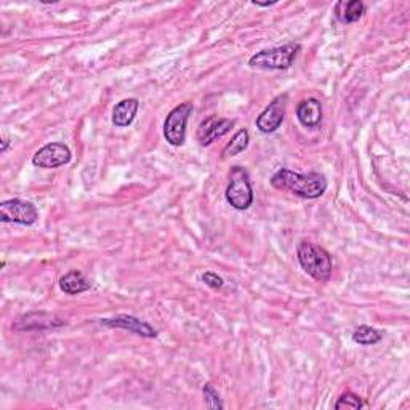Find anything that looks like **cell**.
<instances>
[{
  "label": "cell",
  "instance_id": "obj_1",
  "mask_svg": "<svg viewBox=\"0 0 410 410\" xmlns=\"http://www.w3.org/2000/svg\"><path fill=\"white\" fill-rule=\"evenodd\" d=\"M271 185L279 191H287L303 199H317L326 193L327 180L321 173H297L289 169H280L273 175Z\"/></svg>",
  "mask_w": 410,
  "mask_h": 410
},
{
  "label": "cell",
  "instance_id": "obj_2",
  "mask_svg": "<svg viewBox=\"0 0 410 410\" xmlns=\"http://www.w3.org/2000/svg\"><path fill=\"white\" fill-rule=\"evenodd\" d=\"M297 256L306 274H309L317 283H329L332 276V258L326 249L303 241L297 249Z\"/></svg>",
  "mask_w": 410,
  "mask_h": 410
},
{
  "label": "cell",
  "instance_id": "obj_3",
  "mask_svg": "<svg viewBox=\"0 0 410 410\" xmlns=\"http://www.w3.org/2000/svg\"><path fill=\"white\" fill-rule=\"evenodd\" d=\"M226 200L236 210H247L254 204V189L246 169L234 165L229 170V183L226 188Z\"/></svg>",
  "mask_w": 410,
  "mask_h": 410
},
{
  "label": "cell",
  "instance_id": "obj_4",
  "mask_svg": "<svg viewBox=\"0 0 410 410\" xmlns=\"http://www.w3.org/2000/svg\"><path fill=\"white\" fill-rule=\"evenodd\" d=\"M300 52L298 44H287L283 47L261 50L249 59V66L261 69H289Z\"/></svg>",
  "mask_w": 410,
  "mask_h": 410
},
{
  "label": "cell",
  "instance_id": "obj_5",
  "mask_svg": "<svg viewBox=\"0 0 410 410\" xmlns=\"http://www.w3.org/2000/svg\"><path fill=\"white\" fill-rule=\"evenodd\" d=\"M193 113L191 103H181L169 113L164 124V137L172 146H181L186 139V124Z\"/></svg>",
  "mask_w": 410,
  "mask_h": 410
},
{
  "label": "cell",
  "instance_id": "obj_6",
  "mask_svg": "<svg viewBox=\"0 0 410 410\" xmlns=\"http://www.w3.org/2000/svg\"><path fill=\"white\" fill-rule=\"evenodd\" d=\"M39 218V212L34 204L21 199H10L0 204V220L4 223L34 224Z\"/></svg>",
  "mask_w": 410,
  "mask_h": 410
},
{
  "label": "cell",
  "instance_id": "obj_7",
  "mask_svg": "<svg viewBox=\"0 0 410 410\" xmlns=\"http://www.w3.org/2000/svg\"><path fill=\"white\" fill-rule=\"evenodd\" d=\"M71 161V149L63 143L45 144L35 152L33 164L40 169H57Z\"/></svg>",
  "mask_w": 410,
  "mask_h": 410
},
{
  "label": "cell",
  "instance_id": "obj_8",
  "mask_svg": "<svg viewBox=\"0 0 410 410\" xmlns=\"http://www.w3.org/2000/svg\"><path fill=\"white\" fill-rule=\"evenodd\" d=\"M287 108V95H279L269 103V106L256 119V127L263 133H273L283 125Z\"/></svg>",
  "mask_w": 410,
  "mask_h": 410
},
{
  "label": "cell",
  "instance_id": "obj_9",
  "mask_svg": "<svg viewBox=\"0 0 410 410\" xmlns=\"http://www.w3.org/2000/svg\"><path fill=\"white\" fill-rule=\"evenodd\" d=\"M234 127V120L218 118V115H210L207 118L198 128V139L200 146H209L218 138L224 137L231 128Z\"/></svg>",
  "mask_w": 410,
  "mask_h": 410
},
{
  "label": "cell",
  "instance_id": "obj_10",
  "mask_svg": "<svg viewBox=\"0 0 410 410\" xmlns=\"http://www.w3.org/2000/svg\"><path fill=\"white\" fill-rule=\"evenodd\" d=\"M101 326L111 329H124L135 335L144 336V338H156L157 336V330L154 327H151L148 322L139 321L138 317L128 314H119L115 317H111V319H101Z\"/></svg>",
  "mask_w": 410,
  "mask_h": 410
},
{
  "label": "cell",
  "instance_id": "obj_11",
  "mask_svg": "<svg viewBox=\"0 0 410 410\" xmlns=\"http://www.w3.org/2000/svg\"><path fill=\"white\" fill-rule=\"evenodd\" d=\"M297 118L300 124L308 128H314L321 124L322 120V105L316 98H308L303 100L297 108Z\"/></svg>",
  "mask_w": 410,
  "mask_h": 410
},
{
  "label": "cell",
  "instance_id": "obj_12",
  "mask_svg": "<svg viewBox=\"0 0 410 410\" xmlns=\"http://www.w3.org/2000/svg\"><path fill=\"white\" fill-rule=\"evenodd\" d=\"M139 103L137 98H127L118 103L113 111V124L115 127H128L135 120Z\"/></svg>",
  "mask_w": 410,
  "mask_h": 410
},
{
  "label": "cell",
  "instance_id": "obj_13",
  "mask_svg": "<svg viewBox=\"0 0 410 410\" xmlns=\"http://www.w3.org/2000/svg\"><path fill=\"white\" fill-rule=\"evenodd\" d=\"M59 287L67 295H79L90 289V283L81 271H69L59 279Z\"/></svg>",
  "mask_w": 410,
  "mask_h": 410
},
{
  "label": "cell",
  "instance_id": "obj_14",
  "mask_svg": "<svg viewBox=\"0 0 410 410\" xmlns=\"http://www.w3.org/2000/svg\"><path fill=\"white\" fill-rule=\"evenodd\" d=\"M365 5L359 0L351 2H338L335 7V15L341 23H356L364 15Z\"/></svg>",
  "mask_w": 410,
  "mask_h": 410
},
{
  "label": "cell",
  "instance_id": "obj_15",
  "mask_svg": "<svg viewBox=\"0 0 410 410\" xmlns=\"http://www.w3.org/2000/svg\"><path fill=\"white\" fill-rule=\"evenodd\" d=\"M35 316V319L34 321H30V317L26 314V316H23L18 319L16 322V326L15 329L16 330H24L26 329L29 324H33L34 322V326L30 327V330H35V329H53V327H59V326H63V321L61 319H57V317L52 316V314H45V313H34Z\"/></svg>",
  "mask_w": 410,
  "mask_h": 410
},
{
  "label": "cell",
  "instance_id": "obj_16",
  "mask_svg": "<svg viewBox=\"0 0 410 410\" xmlns=\"http://www.w3.org/2000/svg\"><path fill=\"white\" fill-rule=\"evenodd\" d=\"M249 142H250V135L246 128H242V130H239L234 137H232L231 142L224 146L222 157L228 159V157H234L237 154H241L242 151L247 149Z\"/></svg>",
  "mask_w": 410,
  "mask_h": 410
},
{
  "label": "cell",
  "instance_id": "obj_17",
  "mask_svg": "<svg viewBox=\"0 0 410 410\" xmlns=\"http://www.w3.org/2000/svg\"><path fill=\"white\" fill-rule=\"evenodd\" d=\"M380 340H382V334L378 332L377 329L369 327V326H359L353 332L354 343H359V345H364V346L377 345Z\"/></svg>",
  "mask_w": 410,
  "mask_h": 410
},
{
  "label": "cell",
  "instance_id": "obj_18",
  "mask_svg": "<svg viewBox=\"0 0 410 410\" xmlns=\"http://www.w3.org/2000/svg\"><path fill=\"white\" fill-rule=\"evenodd\" d=\"M364 407L363 399L358 394L351 393V391H346V393L341 394L338 397V401L335 402V409H360Z\"/></svg>",
  "mask_w": 410,
  "mask_h": 410
},
{
  "label": "cell",
  "instance_id": "obj_19",
  "mask_svg": "<svg viewBox=\"0 0 410 410\" xmlns=\"http://www.w3.org/2000/svg\"><path fill=\"white\" fill-rule=\"evenodd\" d=\"M204 401L207 404V407H210V409H223V402L222 399H220V394H218V391L215 389V387H213L212 383H205V387H204Z\"/></svg>",
  "mask_w": 410,
  "mask_h": 410
},
{
  "label": "cell",
  "instance_id": "obj_20",
  "mask_svg": "<svg viewBox=\"0 0 410 410\" xmlns=\"http://www.w3.org/2000/svg\"><path fill=\"white\" fill-rule=\"evenodd\" d=\"M202 280H204V283L209 285V287H212V289H222L223 287V279L218 276V274H215V273H212V271H207V273H204L202 274Z\"/></svg>",
  "mask_w": 410,
  "mask_h": 410
},
{
  "label": "cell",
  "instance_id": "obj_21",
  "mask_svg": "<svg viewBox=\"0 0 410 410\" xmlns=\"http://www.w3.org/2000/svg\"><path fill=\"white\" fill-rule=\"evenodd\" d=\"M8 144H10V142H8V139H7V138H4V142H2V148H0V151H2V152H5V151H7V148H8Z\"/></svg>",
  "mask_w": 410,
  "mask_h": 410
}]
</instances>
